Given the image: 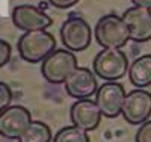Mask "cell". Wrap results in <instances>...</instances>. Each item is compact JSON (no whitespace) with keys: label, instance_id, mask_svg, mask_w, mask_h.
<instances>
[{"label":"cell","instance_id":"obj_14","mask_svg":"<svg viewBox=\"0 0 151 142\" xmlns=\"http://www.w3.org/2000/svg\"><path fill=\"white\" fill-rule=\"evenodd\" d=\"M53 141L50 127L42 121H32L18 138V142H50Z\"/></svg>","mask_w":151,"mask_h":142},{"label":"cell","instance_id":"obj_9","mask_svg":"<svg viewBox=\"0 0 151 142\" xmlns=\"http://www.w3.org/2000/svg\"><path fill=\"white\" fill-rule=\"evenodd\" d=\"M12 23L17 29L30 30H45L53 24V20L44 11L33 5H18L12 11Z\"/></svg>","mask_w":151,"mask_h":142},{"label":"cell","instance_id":"obj_4","mask_svg":"<svg viewBox=\"0 0 151 142\" xmlns=\"http://www.w3.org/2000/svg\"><path fill=\"white\" fill-rule=\"evenodd\" d=\"M77 67V58L73 51L67 48H56L41 62V74L48 83L60 85L65 83L68 76Z\"/></svg>","mask_w":151,"mask_h":142},{"label":"cell","instance_id":"obj_19","mask_svg":"<svg viewBox=\"0 0 151 142\" xmlns=\"http://www.w3.org/2000/svg\"><path fill=\"white\" fill-rule=\"evenodd\" d=\"M80 0H48V3L58 9H68L74 5H77Z\"/></svg>","mask_w":151,"mask_h":142},{"label":"cell","instance_id":"obj_6","mask_svg":"<svg viewBox=\"0 0 151 142\" xmlns=\"http://www.w3.org/2000/svg\"><path fill=\"white\" fill-rule=\"evenodd\" d=\"M121 115L132 125H141L148 121L151 117V92L139 88L127 92Z\"/></svg>","mask_w":151,"mask_h":142},{"label":"cell","instance_id":"obj_17","mask_svg":"<svg viewBox=\"0 0 151 142\" xmlns=\"http://www.w3.org/2000/svg\"><path fill=\"white\" fill-rule=\"evenodd\" d=\"M136 142H151V120L145 121L144 124L139 125L134 136Z\"/></svg>","mask_w":151,"mask_h":142},{"label":"cell","instance_id":"obj_18","mask_svg":"<svg viewBox=\"0 0 151 142\" xmlns=\"http://www.w3.org/2000/svg\"><path fill=\"white\" fill-rule=\"evenodd\" d=\"M11 44L5 40H0V68L11 61Z\"/></svg>","mask_w":151,"mask_h":142},{"label":"cell","instance_id":"obj_16","mask_svg":"<svg viewBox=\"0 0 151 142\" xmlns=\"http://www.w3.org/2000/svg\"><path fill=\"white\" fill-rule=\"evenodd\" d=\"M11 101H12L11 88L5 82H0V113L11 106Z\"/></svg>","mask_w":151,"mask_h":142},{"label":"cell","instance_id":"obj_10","mask_svg":"<svg viewBox=\"0 0 151 142\" xmlns=\"http://www.w3.org/2000/svg\"><path fill=\"white\" fill-rule=\"evenodd\" d=\"M65 91L70 97L76 100L91 98L97 94L98 83L95 79V73L86 67H77L64 83Z\"/></svg>","mask_w":151,"mask_h":142},{"label":"cell","instance_id":"obj_15","mask_svg":"<svg viewBox=\"0 0 151 142\" xmlns=\"http://www.w3.org/2000/svg\"><path fill=\"white\" fill-rule=\"evenodd\" d=\"M52 142H91V139L88 132L76 125H67V127H62L55 135Z\"/></svg>","mask_w":151,"mask_h":142},{"label":"cell","instance_id":"obj_8","mask_svg":"<svg viewBox=\"0 0 151 142\" xmlns=\"http://www.w3.org/2000/svg\"><path fill=\"white\" fill-rule=\"evenodd\" d=\"M30 110L24 106H9L0 113V136L6 139H18L32 123Z\"/></svg>","mask_w":151,"mask_h":142},{"label":"cell","instance_id":"obj_12","mask_svg":"<svg viewBox=\"0 0 151 142\" xmlns=\"http://www.w3.org/2000/svg\"><path fill=\"white\" fill-rule=\"evenodd\" d=\"M130 29V40L134 43H147L151 40V9L132 6L121 15Z\"/></svg>","mask_w":151,"mask_h":142},{"label":"cell","instance_id":"obj_1","mask_svg":"<svg viewBox=\"0 0 151 142\" xmlns=\"http://www.w3.org/2000/svg\"><path fill=\"white\" fill-rule=\"evenodd\" d=\"M56 38L47 30H30L24 32L17 43L18 55L29 63L42 62L48 55L56 50Z\"/></svg>","mask_w":151,"mask_h":142},{"label":"cell","instance_id":"obj_20","mask_svg":"<svg viewBox=\"0 0 151 142\" xmlns=\"http://www.w3.org/2000/svg\"><path fill=\"white\" fill-rule=\"evenodd\" d=\"M133 6H142L147 9H151V0H132Z\"/></svg>","mask_w":151,"mask_h":142},{"label":"cell","instance_id":"obj_5","mask_svg":"<svg viewBox=\"0 0 151 142\" xmlns=\"http://www.w3.org/2000/svg\"><path fill=\"white\" fill-rule=\"evenodd\" d=\"M94 32L89 23L82 17H70L60 27V40L70 51H83L91 45Z\"/></svg>","mask_w":151,"mask_h":142},{"label":"cell","instance_id":"obj_11","mask_svg":"<svg viewBox=\"0 0 151 142\" xmlns=\"http://www.w3.org/2000/svg\"><path fill=\"white\" fill-rule=\"evenodd\" d=\"M103 113L100 110L97 101L91 98H83L73 103L70 109V118L73 125L82 128L85 132H92L101 123Z\"/></svg>","mask_w":151,"mask_h":142},{"label":"cell","instance_id":"obj_2","mask_svg":"<svg viewBox=\"0 0 151 142\" xmlns=\"http://www.w3.org/2000/svg\"><path fill=\"white\" fill-rule=\"evenodd\" d=\"M94 36L103 48H122L130 41V29L122 17L106 14L97 21Z\"/></svg>","mask_w":151,"mask_h":142},{"label":"cell","instance_id":"obj_13","mask_svg":"<svg viewBox=\"0 0 151 142\" xmlns=\"http://www.w3.org/2000/svg\"><path fill=\"white\" fill-rule=\"evenodd\" d=\"M129 80L139 89L151 85V55H142L132 62L129 68Z\"/></svg>","mask_w":151,"mask_h":142},{"label":"cell","instance_id":"obj_3","mask_svg":"<svg viewBox=\"0 0 151 142\" xmlns=\"http://www.w3.org/2000/svg\"><path fill=\"white\" fill-rule=\"evenodd\" d=\"M129 58L121 48H103L92 62L95 76L106 82H116L129 73Z\"/></svg>","mask_w":151,"mask_h":142},{"label":"cell","instance_id":"obj_7","mask_svg":"<svg viewBox=\"0 0 151 142\" xmlns=\"http://www.w3.org/2000/svg\"><path fill=\"white\" fill-rule=\"evenodd\" d=\"M125 95H127V92H125L124 86L118 82H106L101 86H98L95 101L103 117L116 118L118 115H121Z\"/></svg>","mask_w":151,"mask_h":142}]
</instances>
